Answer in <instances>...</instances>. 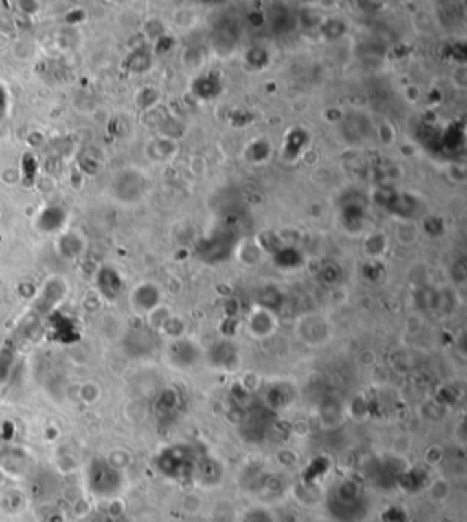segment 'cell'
Wrapping results in <instances>:
<instances>
[{
  "instance_id": "2",
  "label": "cell",
  "mask_w": 467,
  "mask_h": 522,
  "mask_svg": "<svg viewBox=\"0 0 467 522\" xmlns=\"http://www.w3.org/2000/svg\"><path fill=\"white\" fill-rule=\"evenodd\" d=\"M86 482L90 486L91 493L97 497H113L122 488V477L119 469L102 458H93L86 469Z\"/></svg>"
},
{
  "instance_id": "4",
  "label": "cell",
  "mask_w": 467,
  "mask_h": 522,
  "mask_svg": "<svg viewBox=\"0 0 467 522\" xmlns=\"http://www.w3.org/2000/svg\"><path fill=\"white\" fill-rule=\"evenodd\" d=\"M0 506H2V510H4L5 513L15 515L21 508H24V495L16 490L4 491V495L0 499Z\"/></svg>"
},
{
  "instance_id": "3",
  "label": "cell",
  "mask_w": 467,
  "mask_h": 522,
  "mask_svg": "<svg viewBox=\"0 0 467 522\" xmlns=\"http://www.w3.org/2000/svg\"><path fill=\"white\" fill-rule=\"evenodd\" d=\"M196 458L190 448L185 446H172L163 449L157 457V468L163 475L170 479L183 480L196 471Z\"/></svg>"
},
{
  "instance_id": "5",
  "label": "cell",
  "mask_w": 467,
  "mask_h": 522,
  "mask_svg": "<svg viewBox=\"0 0 467 522\" xmlns=\"http://www.w3.org/2000/svg\"><path fill=\"white\" fill-rule=\"evenodd\" d=\"M244 522H274L269 512L265 510H252V512L244 517Z\"/></svg>"
},
{
  "instance_id": "1",
  "label": "cell",
  "mask_w": 467,
  "mask_h": 522,
  "mask_svg": "<svg viewBox=\"0 0 467 522\" xmlns=\"http://www.w3.org/2000/svg\"><path fill=\"white\" fill-rule=\"evenodd\" d=\"M327 508L336 521L358 522L367 515L369 501L363 488L356 480H341L330 488Z\"/></svg>"
}]
</instances>
